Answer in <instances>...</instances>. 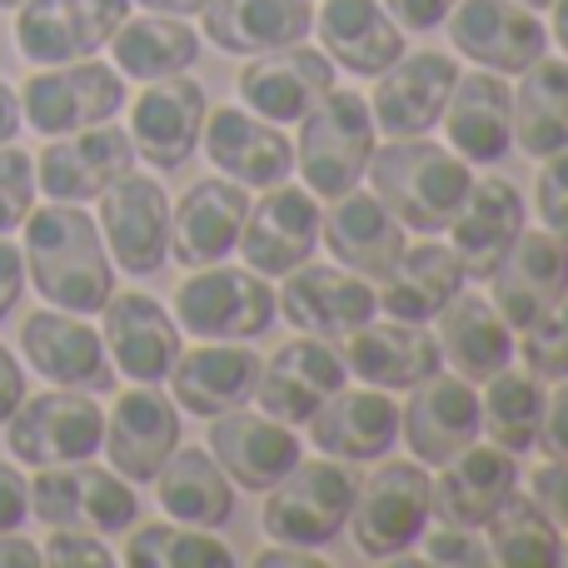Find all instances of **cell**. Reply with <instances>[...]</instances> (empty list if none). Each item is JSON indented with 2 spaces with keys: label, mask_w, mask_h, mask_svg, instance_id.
<instances>
[{
  "label": "cell",
  "mask_w": 568,
  "mask_h": 568,
  "mask_svg": "<svg viewBox=\"0 0 568 568\" xmlns=\"http://www.w3.org/2000/svg\"><path fill=\"white\" fill-rule=\"evenodd\" d=\"M240 255L255 275L284 280L320 250V200L300 185H265V195L250 200V215L240 225Z\"/></svg>",
  "instance_id": "4fadbf2b"
},
{
  "label": "cell",
  "mask_w": 568,
  "mask_h": 568,
  "mask_svg": "<svg viewBox=\"0 0 568 568\" xmlns=\"http://www.w3.org/2000/svg\"><path fill=\"white\" fill-rule=\"evenodd\" d=\"M100 235L115 260V270L125 275H155L170 260V195L160 190V180L150 175H125L115 185L100 190Z\"/></svg>",
  "instance_id": "30bf717a"
},
{
  "label": "cell",
  "mask_w": 568,
  "mask_h": 568,
  "mask_svg": "<svg viewBox=\"0 0 568 568\" xmlns=\"http://www.w3.org/2000/svg\"><path fill=\"white\" fill-rule=\"evenodd\" d=\"M240 105L255 110L270 125H300L314 105L334 90V60L324 50L300 45H280L265 55H250V65L235 80Z\"/></svg>",
  "instance_id": "2e32d148"
},
{
  "label": "cell",
  "mask_w": 568,
  "mask_h": 568,
  "mask_svg": "<svg viewBox=\"0 0 568 568\" xmlns=\"http://www.w3.org/2000/svg\"><path fill=\"white\" fill-rule=\"evenodd\" d=\"M20 290H26V255L0 235V320H10V310L20 304Z\"/></svg>",
  "instance_id": "db71d44e"
},
{
  "label": "cell",
  "mask_w": 568,
  "mask_h": 568,
  "mask_svg": "<svg viewBox=\"0 0 568 568\" xmlns=\"http://www.w3.org/2000/svg\"><path fill=\"white\" fill-rule=\"evenodd\" d=\"M434 519V494L424 464H379L369 479L359 484L349 509V529L364 559H399L404 549L424 539Z\"/></svg>",
  "instance_id": "52a82bcc"
},
{
  "label": "cell",
  "mask_w": 568,
  "mask_h": 568,
  "mask_svg": "<svg viewBox=\"0 0 568 568\" xmlns=\"http://www.w3.org/2000/svg\"><path fill=\"white\" fill-rule=\"evenodd\" d=\"M280 320L275 290L255 270L235 265H205L190 270L175 290V324L195 339H260Z\"/></svg>",
  "instance_id": "5b68a950"
},
{
  "label": "cell",
  "mask_w": 568,
  "mask_h": 568,
  "mask_svg": "<svg viewBox=\"0 0 568 568\" xmlns=\"http://www.w3.org/2000/svg\"><path fill=\"white\" fill-rule=\"evenodd\" d=\"M449 150L469 165H499L514 150V90L494 70H469L454 80L439 115Z\"/></svg>",
  "instance_id": "1f68e13d"
},
{
  "label": "cell",
  "mask_w": 568,
  "mask_h": 568,
  "mask_svg": "<svg viewBox=\"0 0 568 568\" xmlns=\"http://www.w3.org/2000/svg\"><path fill=\"white\" fill-rule=\"evenodd\" d=\"M125 170H135V145L120 125H85L75 135H55L36 160V190L60 205L100 200V190L115 185Z\"/></svg>",
  "instance_id": "9a60e30c"
},
{
  "label": "cell",
  "mask_w": 568,
  "mask_h": 568,
  "mask_svg": "<svg viewBox=\"0 0 568 568\" xmlns=\"http://www.w3.org/2000/svg\"><path fill=\"white\" fill-rule=\"evenodd\" d=\"M260 354L245 349L240 339H205L195 349H180L175 369L165 374L170 394H175V409L195 414V419H215L225 409L255 399L260 384Z\"/></svg>",
  "instance_id": "f1b7e54d"
},
{
  "label": "cell",
  "mask_w": 568,
  "mask_h": 568,
  "mask_svg": "<svg viewBox=\"0 0 568 568\" xmlns=\"http://www.w3.org/2000/svg\"><path fill=\"white\" fill-rule=\"evenodd\" d=\"M459 80L444 50H419V55H399L384 75H374V135L384 140H404V135H429L439 125L444 105H449V90Z\"/></svg>",
  "instance_id": "d6986e66"
},
{
  "label": "cell",
  "mask_w": 568,
  "mask_h": 568,
  "mask_svg": "<svg viewBox=\"0 0 568 568\" xmlns=\"http://www.w3.org/2000/svg\"><path fill=\"white\" fill-rule=\"evenodd\" d=\"M150 484H155V494H160V509L175 524H190V529H220V524H230V514H235V484L210 459V449L180 444V449L160 464V474Z\"/></svg>",
  "instance_id": "f35d334b"
},
{
  "label": "cell",
  "mask_w": 568,
  "mask_h": 568,
  "mask_svg": "<svg viewBox=\"0 0 568 568\" xmlns=\"http://www.w3.org/2000/svg\"><path fill=\"white\" fill-rule=\"evenodd\" d=\"M205 449H210V459L230 474V484L250 489V494L275 489L284 474L304 459V444L290 424L265 409H245V404L210 419Z\"/></svg>",
  "instance_id": "5bb4252c"
},
{
  "label": "cell",
  "mask_w": 568,
  "mask_h": 568,
  "mask_svg": "<svg viewBox=\"0 0 568 568\" xmlns=\"http://www.w3.org/2000/svg\"><path fill=\"white\" fill-rule=\"evenodd\" d=\"M40 559L55 564V568H110L115 564V554L100 544V534H85V529H50L45 549H40Z\"/></svg>",
  "instance_id": "7dc6e473"
},
{
  "label": "cell",
  "mask_w": 568,
  "mask_h": 568,
  "mask_svg": "<svg viewBox=\"0 0 568 568\" xmlns=\"http://www.w3.org/2000/svg\"><path fill=\"white\" fill-rule=\"evenodd\" d=\"M20 399H26V374H20V359L0 344V424L10 419V414L20 409Z\"/></svg>",
  "instance_id": "11a10c76"
},
{
  "label": "cell",
  "mask_w": 568,
  "mask_h": 568,
  "mask_svg": "<svg viewBox=\"0 0 568 568\" xmlns=\"http://www.w3.org/2000/svg\"><path fill=\"white\" fill-rule=\"evenodd\" d=\"M130 568H230L235 554L215 539L210 529H190V524H130L125 544Z\"/></svg>",
  "instance_id": "ee69618b"
},
{
  "label": "cell",
  "mask_w": 568,
  "mask_h": 568,
  "mask_svg": "<svg viewBox=\"0 0 568 568\" xmlns=\"http://www.w3.org/2000/svg\"><path fill=\"white\" fill-rule=\"evenodd\" d=\"M135 0H20L16 50L30 65H70L110 45Z\"/></svg>",
  "instance_id": "8fae6325"
},
{
  "label": "cell",
  "mask_w": 568,
  "mask_h": 568,
  "mask_svg": "<svg viewBox=\"0 0 568 568\" xmlns=\"http://www.w3.org/2000/svg\"><path fill=\"white\" fill-rule=\"evenodd\" d=\"M539 220L549 235H559L568 245V150L544 155L539 170Z\"/></svg>",
  "instance_id": "bcb514c9"
},
{
  "label": "cell",
  "mask_w": 568,
  "mask_h": 568,
  "mask_svg": "<svg viewBox=\"0 0 568 568\" xmlns=\"http://www.w3.org/2000/svg\"><path fill=\"white\" fill-rule=\"evenodd\" d=\"M339 359L344 374H354L359 384L374 389H414L429 374H439L444 354L424 324H404V320H364L359 329H349L339 339Z\"/></svg>",
  "instance_id": "4316f807"
},
{
  "label": "cell",
  "mask_w": 568,
  "mask_h": 568,
  "mask_svg": "<svg viewBox=\"0 0 568 568\" xmlns=\"http://www.w3.org/2000/svg\"><path fill=\"white\" fill-rule=\"evenodd\" d=\"M105 449L110 469L130 484H150L160 474V464L180 449V409L170 394H160L155 384H135L120 389L115 404L105 414Z\"/></svg>",
  "instance_id": "e0dca14e"
},
{
  "label": "cell",
  "mask_w": 568,
  "mask_h": 568,
  "mask_svg": "<svg viewBox=\"0 0 568 568\" xmlns=\"http://www.w3.org/2000/svg\"><path fill=\"white\" fill-rule=\"evenodd\" d=\"M36 564H45V559H40V549L30 539H20V529L0 534V568H36Z\"/></svg>",
  "instance_id": "9f6ffc18"
},
{
  "label": "cell",
  "mask_w": 568,
  "mask_h": 568,
  "mask_svg": "<svg viewBox=\"0 0 568 568\" xmlns=\"http://www.w3.org/2000/svg\"><path fill=\"white\" fill-rule=\"evenodd\" d=\"M125 105V75L115 65L95 60H70V65H45L20 85V120L36 135H75L85 125H105Z\"/></svg>",
  "instance_id": "ba28073f"
},
{
  "label": "cell",
  "mask_w": 568,
  "mask_h": 568,
  "mask_svg": "<svg viewBox=\"0 0 568 568\" xmlns=\"http://www.w3.org/2000/svg\"><path fill=\"white\" fill-rule=\"evenodd\" d=\"M16 135H20V95L0 80V145H10Z\"/></svg>",
  "instance_id": "680465c9"
},
{
  "label": "cell",
  "mask_w": 568,
  "mask_h": 568,
  "mask_svg": "<svg viewBox=\"0 0 568 568\" xmlns=\"http://www.w3.org/2000/svg\"><path fill=\"white\" fill-rule=\"evenodd\" d=\"M479 434V394L459 374H429L424 384H414L409 404L399 409V439L419 464H449Z\"/></svg>",
  "instance_id": "cb8c5ba5"
},
{
  "label": "cell",
  "mask_w": 568,
  "mask_h": 568,
  "mask_svg": "<svg viewBox=\"0 0 568 568\" xmlns=\"http://www.w3.org/2000/svg\"><path fill=\"white\" fill-rule=\"evenodd\" d=\"M310 439L320 454L344 464H374L399 444V404L389 389H334L320 409L310 414Z\"/></svg>",
  "instance_id": "f546056e"
},
{
  "label": "cell",
  "mask_w": 568,
  "mask_h": 568,
  "mask_svg": "<svg viewBox=\"0 0 568 568\" xmlns=\"http://www.w3.org/2000/svg\"><path fill=\"white\" fill-rule=\"evenodd\" d=\"M30 514L45 529H85V534H125L140 519V499L135 484L120 479L115 469L80 459V464H50L36 469L30 484Z\"/></svg>",
  "instance_id": "8992f818"
},
{
  "label": "cell",
  "mask_w": 568,
  "mask_h": 568,
  "mask_svg": "<svg viewBox=\"0 0 568 568\" xmlns=\"http://www.w3.org/2000/svg\"><path fill=\"white\" fill-rule=\"evenodd\" d=\"M275 304L294 329L320 334V339H344L349 329L379 314V294L369 280H359L344 265H310V260L284 275Z\"/></svg>",
  "instance_id": "7402d4cb"
},
{
  "label": "cell",
  "mask_w": 568,
  "mask_h": 568,
  "mask_svg": "<svg viewBox=\"0 0 568 568\" xmlns=\"http://www.w3.org/2000/svg\"><path fill=\"white\" fill-rule=\"evenodd\" d=\"M140 10H160V16H200L210 0H135Z\"/></svg>",
  "instance_id": "91938a15"
},
{
  "label": "cell",
  "mask_w": 568,
  "mask_h": 568,
  "mask_svg": "<svg viewBox=\"0 0 568 568\" xmlns=\"http://www.w3.org/2000/svg\"><path fill=\"white\" fill-rule=\"evenodd\" d=\"M205 85L195 75H165L150 80L140 100L130 105V145L145 165L180 170L200 150V130H205Z\"/></svg>",
  "instance_id": "ac0fdd59"
},
{
  "label": "cell",
  "mask_w": 568,
  "mask_h": 568,
  "mask_svg": "<svg viewBox=\"0 0 568 568\" xmlns=\"http://www.w3.org/2000/svg\"><path fill=\"white\" fill-rule=\"evenodd\" d=\"M100 439H105V414L85 389H50L36 399H20V409L6 419L10 459L30 464V469L95 459Z\"/></svg>",
  "instance_id": "9c48e42d"
},
{
  "label": "cell",
  "mask_w": 568,
  "mask_h": 568,
  "mask_svg": "<svg viewBox=\"0 0 568 568\" xmlns=\"http://www.w3.org/2000/svg\"><path fill=\"white\" fill-rule=\"evenodd\" d=\"M344 379H349V374H344V359H339V349H334V339L300 334V339L280 344V349L260 364L255 399H260V409L275 414L284 424H310V414L320 409Z\"/></svg>",
  "instance_id": "484cf974"
},
{
  "label": "cell",
  "mask_w": 568,
  "mask_h": 568,
  "mask_svg": "<svg viewBox=\"0 0 568 568\" xmlns=\"http://www.w3.org/2000/svg\"><path fill=\"white\" fill-rule=\"evenodd\" d=\"M444 30L464 60L494 70V75H519L549 50L539 10L519 6V0H454Z\"/></svg>",
  "instance_id": "7c38bea8"
},
{
  "label": "cell",
  "mask_w": 568,
  "mask_h": 568,
  "mask_svg": "<svg viewBox=\"0 0 568 568\" xmlns=\"http://www.w3.org/2000/svg\"><path fill=\"white\" fill-rule=\"evenodd\" d=\"M26 275L40 300L70 314H100L115 294V260L105 250L100 225L80 205H50L26 215Z\"/></svg>",
  "instance_id": "6da1fadb"
},
{
  "label": "cell",
  "mask_w": 568,
  "mask_h": 568,
  "mask_svg": "<svg viewBox=\"0 0 568 568\" xmlns=\"http://www.w3.org/2000/svg\"><path fill=\"white\" fill-rule=\"evenodd\" d=\"M379 6L389 10L399 30H439L444 16L454 10V0H379Z\"/></svg>",
  "instance_id": "f5cc1de1"
},
{
  "label": "cell",
  "mask_w": 568,
  "mask_h": 568,
  "mask_svg": "<svg viewBox=\"0 0 568 568\" xmlns=\"http://www.w3.org/2000/svg\"><path fill=\"white\" fill-rule=\"evenodd\" d=\"M0 10H20V0H0Z\"/></svg>",
  "instance_id": "be15d7a7"
},
{
  "label": "cell",
  "mask_w": 568,
  "mask_h": 568,
  "mask_svg": "<svg viewBox=\"0 0 568 568\" xmlns=\"http://www.w3.org/2000/svg\"><path fill=\"white\" fill-rule=\"evenodd\" d=\"M320 245L334 255V265L379 284L399 265L409 240H404V225L389 215V205L374 190H344V195L329 200V210H320Z\"/></svg>",
  "instance_id": "603a6c76"
},
{
  "label": "cell",
  "mask_w": 568,
  "mask_h": 568,
  "mask_svg": "<svg viewBox=\"0 0 568 568\" xmlns=\"http://www.w3.org/2000/svg\"><path fill=\"white\" fill-rule=\"evenodd\" d=\"M534 504H539L544 514H549L559 529H568V459H549L539 474H534L529 484Z\"/></svg>",
  "instance_id": "681fc988"
},
{
  "label": "cell",
  "mask_w": 568,
  "mask_h": 568,
  "mask_svg": "<svg viewBox=\"0 0 568 568\" xmlns=\"http://www.w3.org/2000/svg\"><path fill=\"white\" fill-rule=\"evenodd\" d=\"M314 30L324 40V55L364 80L384 75L404 55V30L379 0H324L314 10Z\"/></svg>",
  "instance_id": "d590c367"
},
{
  "label": "cell",
  "mask_w": 568,
  "mask_h": 568,
  "mask_svg": "<svg viewBox=\"0 0 568 568\" xmlns=\"http://www.w3.org/2000/svg\"><path fill=\"white\" fill-rule=\"evenodd\" d=\"M519 489V464L499 444H479L459 449L449 464H439V479H429L434 494V519L454 524V529H484L494 509Z\"/></svg>",
  "instance_id": "d6a6232c"
},
{
  "label": "cell",
  "mask_w": 568,
  "mask_h": 568,
  "mask_svg": "<svg viewBox=\"0 0 568 568\" xmlns=\"http://www.w3.org/2000/svg\"><path fill=\"white\" fill-rule=\"evenodd\" d=\"M110 60H115L120 75L150 85V80H165V75H185L200 60V36L195 26H185V16L145 10V16H125L115 26Z\"/></svg>",
  "instance_id": "ab89813d"
},
{
  "label": "cell",
  "mask_w": 568,
  "mask_h": 568,
  "mask_svg": "<svg viewBox=\"0 0 568 568\" xmlns=\"http://www.w3.org/2000/svg\"><path fill=\"white\" fill-rule=\"evenodd\" d=\"M484 529H489V559L504 568H559L564 564V529L534 504V494L514 489L484 519Z\"/></svg>",
  "instance_id": "b9f144b4"
},
{
  "label": "cell",
  "mask_w": 568,
  "mask_h": 568,
  "mask_svg": "<svg viewBox=\"0 0 568 568\" xmlns=\"http://www.w3.org/2000/svg\"><path fill=\"white\" fill-rule=\"evenodd\" d=\"M564 559H568V539H564Z\"/></svg>",
  "instance_id": "e7e4bbea"
},
{
  "label": "cell",
  "mask_w": 568,
  "mask_h": 568,
  "mask_svg": "<svg viewBox=\"0 0 568 568\" xmlns=\"http://www.w3.org/2000/svg\"><path fill=\"white\" fill-rule=\"evenodd\" d=\"M250 215V190L235 180H195L170 210V255L185 270L220 265L240 245V225Z\"/></svg>",
  "instance_id": "4dcf8cb0"
},
{
  "label": "cell",
  "mask_w": 568,
  "mask_h": 568,
  "mask_svg": "<svg viewBox=\"0 0 568 568\" xmlns=\"http://www.w3.org/2000/svg\"><path fill=\"white\" fill-rule=\"evenodd\" d=\"M265 509H260V529L270 544H294V549H320V544L339 539L349 529V509L359 479L344 469V459H300L290 474L265 489Z\"/></svg>",
  "instance_id": "3957f363"
},
{
  "label": "cell",
  "mask_w": 568,
  "mask_h": 568,
  "mask_svg": "<svg viewBox=\"0 0 568 568\" xmlns=\"http://www.w3.org/2000/svg\"><path fill=\"white\" fill-rule=\"evenodd\" d=\"M489 389L479 399V419L484 434H489L499 449H509L514 459L529 454L539 444V424H544V389L529 369H509L504 364L499 374H489Z\"/></svg>",
  "instance_id": "7bdbcfd3"
},
{
  "label": "cell",
  "mask_w": 568,
  "mask_h": 568,
  "mask_svg": "<svg viewBox=\"0 0 568 568\" xmlns=\"http://www.w3.org/2000/svg\"><path fill=\"white\" fill-rule=\"evenodd\" d=\"M270 564H290V568H324V559L314 549H294V544H275L255 559V568H270Z\"/></svg>",
  "instance_id": "6f0895ef"
},
{
  "label": "cell",
  "mask_w": 568,
  "mask_h": 568,
  "mask_svg": "<svg viewBox=\"0 0 568 568\" xmlns=\"http://www.w3.org/2000/svg\"><path fill=\"white\" fill-rule=\"evenodd\" d=\"M539 444H544L549 459H568V379H559V389L554 394H544Z\"/></svg>",
  "instance_id": "f907efd6"
},
{
  "label": "cell",
  "mask_w": 568,
  "mask_h": 568,
  "mask_svg": "<svg viewBox=\"0 0 568 568\" xmlns=\"http://www.w3.org/2000/svg\"><path fill=\"white\" fill-rule=\"evenodd\" d=\"M519 235H524V195L519 190H514L509 180H474L464 205H459V215L449 220V245H454V255H459L464 275L489 280Z\"/></svg>",
  "instance_id": "836d02e7"
},
{
  "label": "cell",
  "mask_w": 568,
  "mask_h": 568,
  "mask_svg": "<svg viewBox=\"0 0 568 568\" xmlns=\"http://www.w3.org/2000/svg\"><path fill=\"white\" fill-rule=\"evenodd\" d=\"M568 294V245L549 230H529L514 240V250L489 275V304L514 334L554 310Z\"/></svg>",
  "instance_id": "44dd1931"
},
{
  "label": "cell",
  "mask_w": 568,
  "mask_h": 568,
  "mask_svg": "<svg viewBox=\"0 0 568 568\" xmlns=\"http://www.w3.org/2000/svg\"><path fill=\"white\" fill-rule=\"evenodd\" d=\"M36 210V160L16 145H0V235L26 225Z\"/></svg>",
  "instance_id": "f6af8a7d"
},
{
  "label": "cell",
  "mask_w": 568,
  "mask_h": 568,
  "mask_svg": "<svg viewBox=\"0 0 568 568\" xmlns=\"http://www.w3.org/2000/svg\"><path fill=\"white\" fill-rule=\"evenodd\" d=\"M369 155H374V115L359 90H329V95L300 120L294 165H300L310 195L334 200V195H344V190H354L364 180Z\"/></svg>",
  "instance_id": "277c9868"
},
{
  "label": "cell",
  "mask_w": 568,
  "mask_h": 568,
  "mask_svg": "<svg viewBox=\"0 0 568 568\" xmlns=\"http://www.w3.org/2000/svg\"><path fill=\"white\" fill-rule=\"evenodd\" d=\"M519 6H529V10H544V6H554V0H519Z\"/></svg>",
  "instance_id": "6125c7cd"
},
{
  "label": "cell",
  "mask_w": 568,
  "mask_h": 568,
  "mask_svg": "<svg viewBox=\"0 0 568 568\" xmlns=\"http://www.w3.org/2000/svg\"><path fill=\"white\" fill-rule=\"evenodd\" d=\"M20 349H26L30 369L40 379L60 384V389H85L105 394L115 384V364L105 354L100 329H90L85 314L70 310H36L20 324Z\"/></svg>",
  "instance_id": "ffe728a7"
},
{
  "label": "cell",
  "mask_w": 568,
  "mask_h": 568,
  "mask_svg": "<svg viewBox=\"0 0 568 568\" xmlns=\"http://www.w3.org/2000/svg\"><path fill=\"white\" fill-rule=\"evenodd\" d=\"M105 354L125 379L135 384H160L180 359V324L155 294H140V290H125V294H110L105 300Z\"/></svg>",
  "instance_id": "d4e9b609"
},
{
  "label": "cell",
  "mask_w": 568,
  "mask_h": 568,
  "mask_svg": "<svg viewBox=\"0 0 568 568\" xmlns=\"http://www.w3.org/2000/svg\"><path fill=\"white\" fill-rule=\"evenodd\" d=\"M554 40H559L568 55V0H554Z\"/></svg>",
  "instance_id": "94428289"
},
{
  "label": "cell",
  "mask_w": 568,
  "mask_h": 568,
  "mask_svg": "<svg viewBox=\"0 0 568 568\" xmlns=\"http://www.w3.org/2000/svg\"><path fill=\"white\" fill-rule=\"evenodd\" d=\"M464 265L454 255V245H439V240H419V245H404L399 265L389 270L374 294H379V310L389 320L404 324H434V314L464 290Z\"/></svg>",
  "instance_id": "8d00e7d4"
},
{
  "label": "cell",
  "mask_w": 568,
  "mask_h": 568,
  "mask_svg": "<svg viewBox=\"0 0 568 568\" xmlns=\"http://www.w3.org/2000/svg\"><path fill=\"white\" fill-rule=\"evenodd\" d=\"M514 145L529 160L568 150V60L539 55L529 70H519V90H514Z\"/></svg>",
  "instance_id": "60d3db41"
},
{
  "label": "cell",
  "mask_w": 568,
  "mask_h": 568,
  "mask_svg": "<svg viewBox=\"0 0 568 568\" xmlns=\"http://www.w3.org/2000/svg\"><path fill=\"white\" fill-rule=\"evenodd\" d=\"M434 324H439V354L454 364V374L469 384H484L489 374H499L504 364L514 359V329L499 320V310H494L489 300H479V294H454L449 304H444L439 314H434Z\"/></svg>",
  "instance_id": "74e56055"
},
{
  "label": "cell",
  "mask_w": 568,
  "mask_h": 568,
  "mask_svg": "<svg viewBox=\"0 0 568 568\" xmlns=\"http://www.w3.org/2000/svg\"><path fill=\"white\" fill-rule=\"evenodd\" d=\"M210 165L235 185H280L294 170V145L280 135V125L260 120L245 105H215L205 110V130H200Z\"/></svg>",
  "instance_id": "83f0119b"
},
{
  "label": "cell",
  "mask_w": 568,
  "mask_h": 568,
  "mask_svg": "<svg viewBox=\"0 0 568 568\" xmlns=\"http://www.w3.org/2000/svg\"><path fill=\"white\" fill-rule=\"evenodd\" d=\"M210 45L225 55H265L280 45H300L314 30L310 0H210L200 10Z\"/></svg>",
  "instance_id": "e575fe53"
},
{
  "label": "cell",
  "mask_w": 568,
  "mask_h": 568,
  "mask_svg": "<svg viewBox=\"0 0 568 568\" xmlns=\"http://www.w3.org/2000/svg\"><path fill=\"white\" fill-rule=\"evenodd\" d=\"M364 175H369L374 195L389 205V215L404 230H419V235L449 230V220L459 215L464 195L474 185L469 160H459L449 145H434L424 135L374 145Z\"/></svg>",
  "instance_id": "7a4b0ae2"
},
{
  "label": "cell",
  "mask_w": 568,
  "mask_h": 568,
  "mask_svg": "<svg viewBox=\"0 0 568 568\" xmlns=\"http://www.w3.org/2000/svg\"><path fill=\"white\" fill-rule=\"evenodd\" d=\"M424 554H429V564H459V568H484L494 564L489 559V544L474 539V529H454V524H439V529H424Z\"/></svg>",
  "instance_id": "c3c4849f"
},
{
  "label": "cell",
  "mask_w": 568,
  "mask_h": 568,
  "mask_svg": "<svg viewBox=\"0 0 568 568\" xmlns=\"http://www.w3.org/2000/svg\"><path fill=\"white\" fill-rule=\"evenodd\" d=\"M30 519V484L16 464H0V534H16Z\"/></svg>",
  "instance_id": "816d5d0a"
}]
</instances>
